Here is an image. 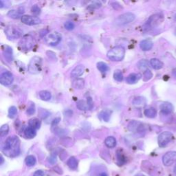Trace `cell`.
<instances>
[{
  "label": "cell",
  "instance_id": "obj_3",
  "mask_svg": "<svg viewBox=\"0 0 176 176\" xmlns=\"http://www.w3.org/2000/svg\"><path fill=\"white\" fill-rule=\"evenodd\" d=\"M36 44L35 38L30 35H25L19 42V47L22 50L28 51L31 50Z\"/></svg>",
  "mask_w": 176,
  "mask_h": 176
},
{
  "label": "cell",
  "instance_id": "obj_19",
  "mask_svg": "<svg viewBox=\"0 0 176 176\" xmlns=\"http://www.w3.org/2000/svg\"><path fill=\"white\" fill-rule=\"evenodd\" d=\"M24 9L19 8L17 10H12L8 12V16L13 19H19L22 15L24 13Z\"/></svg>",
  "mask_w": 176,
  "mask_h": 176
},
{
  "label": "cell",
  "instance_id": "obj_33",
  "mask_svg": "<svg viewBox=\"0 0 176 176\" xmlns=\"http://www.w3.org/2000/svg\"><path fill=\"white\" fill-rule=\"evenodd\" d=\"M97 68L102 73H105L109 70V66L104 62H98L97 63Z\"/></svg>",
  "mask_w": 176,
  "mask_h": 176
},
{
  "label": "cell",
  "instance_id": "obj_20",
  "mask_svg": "<svg viewBox=\"0 0 176 176\" xmlns=\"http://www.w3.org/2000/svg\"><path fill=\"white\" fill-rule=\"evenodd\" d=\"M72 86L76 90H82L85 86V81L83 78H76L72 82Z\"/></svg>",
  "mask_w": 176,
  "mask_h": 176
},
{
  "label": "cell",
  "instance_id": "obj_53",
  "mask_svg": "<svg viewBox=\"0 0 176 176\" xmlns=\"http://www.w3.org/2000/svg\"><path fill=\"white\" fill-rule=\"evenodd\" d=\"M175 35H176V30H175Z\"/></svg>",
  "mask_w": 176,
  "mask_h": 176
},
{
  "label": "cell",
  "instance_id": "obj_17",
  "mask_svg": "<svg viewBox=\"0 0 176 176\" xmlns=\"http://www.w3.org/2000/svg\"><path fill=\"white\" fill-rule=\"evenodd\" d=\"M111 112L112 111L110 110V109H103V111H101L100 112L98 116H99V118H100V119L103 120V121L108 122L109 121V119H110Z\"/></svg>",
  "mask_w": 176,
  "mask_h": 176
},
{
  "label": "cell",
  "instance_id": "obj_13",
  "mask_svg": "<svg viewBox=\"0 0 176 176\" xmlns=\"http://www.w3.org/2000/svg\"><path fill=\"white\" fill-rule=\"evenodd\" d=\"M3 49V55L8 62L11 63L13 60V56H12V49L8 45H4Z\"/></svg>",
  "mask_w": 176,
  "mask_h": 176
},
{
  "label": "cell",
  "instance_id": "obj_32",
  "mask_svg": "<svg viewBox=\"0 0 176 176\" xmlns=\"http://www.w3.org/2000/svg\"><path fill=\"white\" fill-rule=\"evenodd\" d=\"M133 104L135 106L144 105L146 104V99L142 97V96H138V97L134 98V100L133 101Z\"/></svg>",
  "mask_w": 176,
  "mask_h": 176
},
{
  "label": "cell",
  "instance_id": "obj_30",
  "mask_svg": "<svg viewBox=\"0 0 176 176\" xmlns=\"http://www.w3.org/2000/svg\"><path fill=\"white\" fill-rule=\"evenodd\" d=\"M36 158H35V156H33V155H28V156L25 158V162L28 167H33V166H35V164H36Z\"/></svg>",
  "mask_w": 176,
  "mask_h": 176
},
{
  "label": "cell",
  "instance_id": "obj_48",
  "mask_svg": "<svg viewBox=\"0 0 176 176\" xmlns=\"http://www.w3.org/2000/svg\"><path fill=\"white\" fill-rule=\"evenodd\" d=\"M0 159H1V162H1V164H2L4 162V158H3V156H2V155H1V156H0Z\"/></svg>",
  "mask_w": 176,
  "mask_h": 176
},
{
  "label": "cell",
  "instance_id": "obj_21",
  "mask_svg": "<svg viewBox=\"0 0 176 176\" xmlns=\"http://www.w3.org/2000/svg\"><path fill=\"white\" fill-rule=\"evenodd\" d=\"M150 64L155 70H160L163 68V63L158 58H151L150 61Z\"/></svg>",
  "mask_w": 176,
  "mask_h": 176
},
{
  "label": "cell",
  "instance_id": "obj_26",
  "mask_svg": "<svg viewBox=\"0 0 176 176\" xmlns=\"http://www.w3.org/2000/svg\"><path fill=\"white\" fill-rule=\"evenodd\" d=\"M28 124L30 127H32V128L36 130V129H39L40 128L42 122H41V121L39 119L35 118L30 119L29 121Z\"/></svg>",
  "mask_w": 176,
  "mask_h": 176
},
{
  "label": "cell",
  "instance_id": "obj_14",
  "mask_svg": "<svg viewBox=\"0 0 176 176\" xmlns=\"http://www.w3.org/2000/svg\"><path fill=\"white\" fill-rule=\"evenodd\" d=\"M160 109L162 113L165 114H169L173 111V107L172 104L169 103V102H164V103H162L160 105Z\"/></svg>",
  "mask_w": 176,
  "mask_h": 176
},
{
  "label": "cell",
  "instance_id": "obj_37",
  "mask_svg": "<svg viewBox=\"0 0 176 176\" xmlns=\"http://www.w3.org/2000/svg\"><path fill=\"white\" fill-rule=\"evenodd\" d=\"M17 113V109L16 107L12 106L9 108L8 110V117L10 118H13L14 117L16 116Z\"/></svg>",
  "mask_w": 176,
  "mask_h": 176
},
{
  "label": "cell",
  "instance_id": "obj_39",
  "mask_svg": "<svg viewBox=\"0 0 176 176\" xmlns=\"http://www.w3.org/2000/svg\"><path fill=\"white\" fill-rule=\"evenodd\" d=\"M152 76H153V75L151 71H150L149 70H146L144 73V81H147L150 80V79L152 78Z\"/></svg>",
  "mask_w": 176,
  "mask_h": 176
},
{
  "label": "cell",
  "instance_id": "obj_5",
  "mask_svg": "<svg viewBox=\"0 0 176 176\" xmlns=\"http://www.w3.org/2000/svg\"><path fill=\"white\" fill-rule=\"evenodd\" d=\"M23 31L19 27L14 25H10L5 28V34L9 39H16L21 37Z\"/></svg>",
  "mask_w": 176,
  "mask_h": 176
},
{
  "label": "cell",
  "instance_id": "obj_46",
  "mask_svg": "<svg viewBox=\"0 0 176 176\" xmlns=\"http://www.w3.org/2000/svg\"><path fill=\"white\" fill-rule=\"evenodd\" d=\"M33 176H44V172L42 170H38L35 172Z\"/></svg>",
  "mask_w": 176,
  "mask_h": 176
},
{
  "label": "cell",
  "instance_id": "obj_1",
  "mask_svg": "<svg viewBox=\"0 0 176 176\" xmlns=\"http://www.w3.org/2000/svg\"><path fill=\"white\" fill-rule=\"evenodd\" d=\"M4 154L10 158H15L20 154V140L17 136L8 138L3 147Z\"/></svg>",
  "mask_w": 176,
  "mask_h": 176
},
{
  "label": "cell",
  "instance_id": "obj_11",
  "mask_svg": "<svg viewBox=\"0 0 176 176\" xmlns=\"http://www.w3.org/2000/svg\"><path fill=\"white\" fill-rule=\"evenodd\" d=\"M14 77L12 74L10 72H4L0 76V83L4 85H10L13 82Z\"/></svg>",
  "mask_w": 176,
  "mask_h": 176
},
{
  "label": "cell",
  "instance_id": "obj_49",
  "mask_svg": "<svg viewBox=\"0 0 176 176\" xmlns=\"http://www.w3.org/2000/svg\"><path fill=\"white\" fill-rule=\"evenodd\" d=\"M98 176H108V174H107L106 173H105V172H103V173H101L100 175H99Z\"/></svg>",
  "mask_w": 176,
  "mask_h": 176
},
{
  "label": "cell",
  "instance_id": "obj_36",
  "mask_svg": "<svg viewBox=\"0 0 176 176\" xmlns=\"http://www.w3.org/2000/svg\"><path fill=\"white\" fill-rule=\"evenodd\" d=\"M114 78L116 81H118V82H121L123 80V75L121 70H116L115 72L114 73Z\"/></svg>",
  "mask_w": 176,
  "mask_h": 176
},
{
  "label": "cell",
  "instance_id": "obj_40",
  "mask_svg": "<svg viewBox=\"0 0 176 176\" xmlns=\"http://www.w3.org/2000/svg\"><path fill=\"white\" fill-rule=\"evenodd\" d=\"M48 162L51 164H55L57 162V154L55 153H53L50 155V156L48 158Z\"/></svg>",
  "mask_w": 176,
  "mask_h": 176
},
{
  "label": "cell",
  "instance_id": "obj_52",
  "mask_svg": "<svg viewBox=\"0 0 176 176\" xmlns=\"http://www.w3.org/2000/svg\"><path fill=\"white\" fill-rule=\"evenodd\" d=\"M136 176H144V175H142V174H138V175H136Z\"/></svg>",
  "mask_w": 176,
  "mask_h": 176
},
{
  "label": "cell",
  "instance_id": "obj_38",
  "mask_svg": "<svg viewBox=\"0 0 176 176\" xmlns=\"http://www.w3.org/2000/svg\"><path fill=\"white\" fill-rule=\"evenodd\" d=\"M50 112L47 110H45V109H41L39 112V115L42 119H45L47 117L50 116Z\"/></svg>",
  "mask_w": 176,
  "mask_h": 176
},
{
  "label": "cell",
  "instance_id": "obj_50",
  "mask_svg": "<svg viewBox=\"0 0 176 176\" xmlns=\"http://www.w3.org/2000/svg\"><path fill=\"white\" fill-rule=\"evenodd\" d=\"M173 172H174V174L176 176V164H175V167H174V169H173Z\"/></svg>",
  "mask_w": 176,
  "mask_h": 176
},
{
  "label": "cell",
  "instance_id": "obj_27",
  "mask_svg": "<svg viewBox=\"0 0 176 176\" xmlns=\"http://www.w3.org/2000/svg\"><path fill=\"white\" fill-rule=\"evenodd\" d=\"M144 115L147 117V118H155V116H156L157 111H156V109L154 108H149L145 109L144 111Z\"/></svg>",
  "mask_w": 176,
  "mask_h": 176
},
{
  "label": "cell",
  "instance_id": "obj_16",
  "mask_svg": "<svg viewBox=\"0 0 176 176\" xmlns=\"http://www.w3.org/2000/svg\"><path fill=\"white\" fill-rule=\"evenodd\" d=\"M141 75L140 74H136V73H132L127 76L126 81L127 83L129 84H135L138 81L140 78H141Z\"/></svg>",
  "mask_w": 176,
  "mask_h": 176
},
{
  "label": "cell",
  "instance_id": "obj_45",
  "mask_svg": "<svg viewBox=\"0 0 176 176\" xmlns=\"http://www.w3.org/2000/svg\"><path fill=\"white\" fill-rule=\"evenodd\" d=\"M87 102H88V106H89V109H91L93 108V102H92V99H91V97H88V100H87Z\"/></svg>",
  "mask_w": 176,
  "mask_h": 176
},
{
  "label": "cell",
  "instance_id": "obj_10",
  "mask_svg": "<svg viewBox=\"0 0 176 176\" xmlns=\"http://www.w3.org/2000/svg\"><path fill=\"white\" fill-rule=\"evenodd\" d=\"M22 22L24 24L28 25H33L39 24L42 22L39 17L35 16H30V15H23L22 17Z\"/></svg>",
  "mask_w": 176,
  "mask_h": 176
},
{
  "label": "cell",
  "instance_id": "obj_43",
  "mask_svg": "<svg viewBox=\"0 0 176 176\" xmlns=\"http://www.w3.org/2000/svg\"><path fill=\"white\" fill-rule=\"evenodd\" d=\"M101 6V3L100 2H92L91 4L89 6V8L92 9H95V8H98Z\"/></svg>",
  "mask_w": 176,
  "mask_h": 176
},
{
  "label": "cell",
  "instance_id": "obj_31",
  "mask_svg": "<svg viewBox=\"0 0 176 176\" xmlns=\"http://www.w3.org/2000/svg\"><path fill=\"white\" fill-rule=\"evenodd\" d=\"M116 156H117V161H118V164L119 165H122L126 162L125 156L122 154L121 151L118 150V151H117Z\"/></svg>",
  "mask_w": 176,
  "mask_h": 176
},
{
  "label": "cell",
  "instance_id": "obj_44",
  "mask_svg": "<svg viewBox=\"0 0 176 176\" xmlns=\"http://www.w3.org/2000/svg\"><path fill=\"white\" fill-rule=\"evenodd\" d=\"M31 11L33 14H35L36 15H39L41 13V9H40V8L37 6V5H34V6L32 7Z\"/></svg>",
  "mask_w": 176,
  "mask_h": 176
},
{
  "label": "cell",
  "instance_id": "obj_9",
  "mask_svg": "<svg viewBox=\"0 0 176 176\" xmlns=\"http://www.w3.org/2000/svg\"><path fill=\"white\" fill-rule=\"evenodd\" d=\"M163 164L167 167L172 165L176 162V151H169L164 155L162 158Z\"/></svg>",
  "mask_w": 176,
  "mask_h": 176
},
{
  "label": "cell",
  "instance_id": "obj_42",
  "mask_svg": "<svg viewBox=\"0 0 176 176\" xmlns=\"http://www.w3.org/2000/svg\"><path fill=\"white\" fill-rule=\"evenodd\" d=\"M26 113L28 115H30V116L33 115V114L35 113V107L34 104H32L31 105H30L29 108L27 109Z\"/></svg>",
  "mask_w": 176,
  "mask_h": 176
},
{
  "label": "cell",
  "instance_id": "obj_2",
  "mask_svg": "<svg viewBox=\"0 0 176 176\" xmlns=\"http://www.w3.org/2000/svg\"><path fill=\"white\" fill-rule=\"evenodd\" d=\"M125 54V49L122 46H116L112 48L107 54V57L111 61H120L122 60Z\"/></svg>",
  "mask_w": 176,
  "mask_h": 176
},
{
  "label": "cell",
  "instance_id": "obj_41",
  "mask_svg": "<svg viewBox=\"0 0 176 176\" xmlns=\"http://www.w3.org/2000/svg\"><path fill=\"white\" fill-rule=\"evenodd\" d=\"M64 26L65 28V29H67L68 30H72L75 28V25L74 24V23L72 22H66L64 24Z\"/></svg>",
  "mask_w": 176,
  "mask_h": 176
},
{
  "label": "cell",
  "instance_id": "obj_35",
  "mask_svg": "<svg viewBox=\"0 0 176 176\" xmlns=\"http://www.w3.org/2000/svg\"><path fill=\"white\" fill-rule=\"evenodd\" d=\"M9 131V126L8 125H4L0 128V136L4 137L8 134Z\"/></svg>",
  "mask_w": 176,
  "mask_h": 176
},
{
  "label": "cell",
  "instance_id": "obj_8",
  "mask_svg": "<svg viewBox=\"0 0 176 176\" xmlns=\"http://www.w3.org/2000/svg\"><path fill=\"white\" fill-rule=\"evenodd\" d=\"M173 138V134L169 131H164L158 136V142L160 147H164L171 141Z\"/></svg>",
  "mask_w": 176,
  "mask_h": 176
},
{
  "label": "cell",
  "instance_id": "obj_51",
  "mask_svg": "<svg viewBox=\"0 0 176 176\" xmlns=\"http://www.w3.org/2000/svg\"><path fill=\"white\" fill-rule=\"evenodd\" d=\"M173 75H174L175 76V77H176V69H175V70H173Z\"/></svg>",
  "mask_w": 176,
  "mask_h": 176
},
{
  "label": "cell",
  "instance_id": "obj_15",
  "mask_svg": "<svg viewBox=\"0 0 176 176\" xmlns=\"http://www.w3.org/2000/svg\"><path fill=\"white\" fill-rule=\"evenodd\" d=\"M85 68L82 65H78L73 69L71 72V76L73 78H77L81 76L84 73Z\"/></svg>",
  "mask_w": 176,
  "mask_h": 176
},
{
  "label": "cell",
  "instance_id": "obj_28",
  "mask_svg": "<svg viewBox=\"0 0 176 176\" xmlns=\"http://www.w3.org/2000/svg\"><path fill=\"white\" fill-rule=\"evenodd\" d=\"M39 95L41 99L45 101H50L51 98H52V94H51L50 91H48L47 90H42L39 91Z\"/></svg>",
  "mask_w": 176,
  "mask_h": 176
},
{
  "label": "cell",
  "instance_id": "obj_25",
  "mask_svg": "<svg viewBox=\"0 0 176 176\" xmlns=\"http://www.w3.org/2000/svg\"><path fill=\"white\" fill-rule=\"evenodd\" d=\"M105 144L108 148H114L116 145V140L113 136H109L105 140Z\"/></svg>",
  "mask_w": 176,
  "mask_h": 176
},
{
  "label": "cell",
  "instance_id": "obj_29",
  "mask_svg": "<svg viewBox=\"0 0 176 176\" xmlns=\"http://www.w3.org/2000/svg\"><path fill=\"white\" fill-rule=\"evenodd\" d=\"M76 108L80 109V110L86 111L89 109V106L88 104V102H86L84 100L78 101L76 103Z\"/></svg>",
  "mask_w": 176,
  "mask_h": 176
},
{
  "label": "cell",
  "instance_id": "obj_6",
  "mask_svg": "<svg viewBox=\"0 0 176 176\" xmlns=\"http://www.w3.org/2000/svg\"><path fill=\"white\" fill-rule=\"evenodd\" d=\"M135 18H136V16L132 12H126V13L119 15L116 19L114 24L117 26H121V25H125L132 22Z\"/></svg>",
  "mask_w": 176,
  "mask_h": 176
},
{
  "label": "cell",
  "instance_id": "obj_22",
  "mask_svg": "<svg viewBox=\"0 0 176 176\" xmlns=\"http://www.w3.org/2000/svg\"><path fill=\"white\" fill-rule=\"evenodd\" d=\"M162 21V16H160L159 15H153L149 21H148V24L150 25H155L158 24H160V22Z\"/></svg>",
  "mask_w": 176,
  "mask_h": 176
},
{
  "label": "cell",
  "instance_id": "obj_4",
  "mask_svg": "<svg viewBox=\"0 0 176 176\" xmlns=\"http://www.w3.org/2000/svg\"><path fill=\"white\" fill-rule=\"evenodd\" d=\"M42 69V59L39 57H34L30 60L28 70L30 74L37 75L41 72Z\"/></svg>",
  "mask_w": 176,
  "mask_h": 176
},
{
  "label": "cell",
  "instance_id": "obj_23",
  "mask_svg": "<svg viewBox=\"0 0 176 176\" xmlns=\"http://www.w3.org/2000/svg\"><path fill=\"white\" fill-rule=\"evenodd\" d=\"M24 134L27 138H35V136H36V130L30 127H28L25 129Z\"/></svg>",
  "mask_w": 176,
  "mask_h": 176
},
{
  "label": "cell",
  "instance_id": "obj_18",
  "mask_svg": "<svg viewBox=\"0 0 176 176\" xmlns=\"http://www.w3.org/2000/svg\"><path fill=\"white\" fill-rule=\"evenodd\" d=\"M140 47L143 51L150 50L153 47V42L149 39L142 40L140 43Z\"/></svg>",
  "mask_w": 176,
  "mask_h": 176
},
{
  "label": "cell",
  "instance_id": "obj_24",
  "mask_svg": "<svg viewBox=\"0 0 176 176\" xmlns=\"http://www.w3.org/2000/svg\"><path fill=\"white\" fill-rule=\"evenodd\" d=\"M67 164L71 169H76L78 167V160L75 157H70L67 161Z\"/></svg>",
  "mask_w": 176,
  "mask_h": 176
},
{
  "label": "cell",
  "instance_id": "obj_7",
  "mask_svg": "<svg viewBox=\"0 0 176 176\" xmlns=\"http://www.w3.org/2000/svg\"><path fill=\"white\" fill-rule=\"evenodd\" d=\"M61 38L62 37L60 33L55 31L48 33L44 37V41L48 45H56L61 42Z\"/></svg>",
  "mask_w": 176,
  "mask_h": 176
},
{
  "label": "cell",
  "instance_id": "obj_47",
  "mask_svg": "<svg viewBox=\"0 0 176 176\" xmlns=\"http://www.w3.org/2000/svg\"><path fill=\"white\" fill-rule=\"evenodd\" d=\"M60 118H55L54 121H53V122H52V126H54L55 125H56L57 124H58V122H59V121H60Z\"/></svg>",
  "mask_w": 176,
  "mask_h": 176
},
{
  "label": "cell",
  "instance_id": "obj_12",
  "mask_svg": "<svg viewBox=\"0 0 176 176\" xmlns=\"http://www.w3.org/2000/svg\"><path fill=\"white\" fill-rule=\"evenodd\" d=\"M127 128L132 132H141L144 130V125L139 121H131L128 124Z\"/></svg>",
  "mask_w": 176,
  "mask_h": 176
},
{
  "label": "cell",
  "instance_id": "obj_34",
  "mask_svg": "<svg viewBox=\"0 0 176 176\" xmlns=\"http://www.w3.org/2000/svg\"><path fill=\"white\" fill-rule=\"evenodd\" d=\"M137 66L140 70H144V72L148 70V62L147 60H140L137 63Z\"/></svg>",
  "mask_w": 176,
  "mask_h": 176
}]
</instances>
